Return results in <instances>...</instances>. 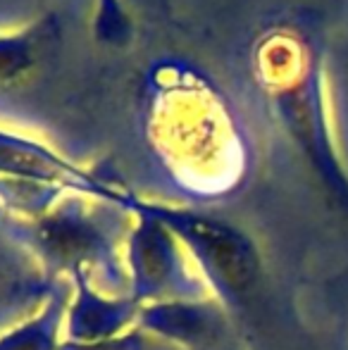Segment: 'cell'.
Wrapping results in <instances>:
<instances>
[{
  "label": "cell",
  "mask_w": 348,
  "mask_h": 350,
  "mask_svg": "<svg viewBox=\"0 0 348 350\" xmlns=\"http://www.w3.org/2000/svg\"><path fill=\"white\" fill-rule=\"evenodd\" d=\"M67 308H70V291L57 288L38 310V314L0 336V350H60Z\"/></svg>",
  "instance_id": "cell-5"
},
{
  "label": "cell",
  "mask_w": 348,
  "mask_h": 350,
  "mask_svg": "<svg viewBox=\"0 0 348 350\" xmlns=\"http://www.w3.org/2000/svg\"><path fill=\"white\" fill-rule=\"evenodd\" d=\"M124 210L136 212L139 224L126 241V274L131 281V298L146 305L200 300L208 288L191 255L172 231L153 215L126 198Z\"/></svg>",
  "instance_id": "cell-2"
},
{
  "label": "cell",
  "mask_w": 348,
  "mask_h": 350,
  "mask_svg": "<svg viewBox=\"0 0 348 350\" xmlns=\"http://www.w3.org/2000/svg\"><path fill=\"white\" fill-rule=\"evenodd\" d=\"M38 36L34 31L0 36V86H8L31 72L36 62Z\"/></svg>",
  "instance_id": "cell-6"
},
{
  "label": "cell",
  "mask_w": 348,
  "mask_h": 350,
  "mask_svg": "<svg viewBox=\"0 0 348 350\" xmlns=\"http://www.w3.org/2000/svg\"><path fill=\"white\" fill-rule=\"evenodd\" d=\"M139 203V200H136ZM181 241L205 286L224 308H241L258 281V255L237 229L191 212L139 203Z\"/></svg>",
  "instance_id": "cell-1"
},
{
  "label": "cell",
  "mask_w": 348,
  "mask_h": 350,
  "mask_svg": "<svg viewBox=\"0 0 348 350\" xmlns=\"http://www.w3.org/2000/svg\"><path fill=\"white\" fill-rule=\"evenodd\" d=\"M146 343L139 336V332H126L122 336L107 338V341H98V343H72L65 341L60 346V350H144Z\"/></svg>",
  "instance_id": "cell-7"
},
{
  "label": "cell",
  "mask_w": 348,
  "mask_h": 350,
  "mask_svg": "<svg viewBox=\"0 0 348 350\" xmlns=\"http://www.w3.org/2000/svg\"><path fill=\"white\" fill-rule=\"evenodd\" d=\"M31 245L53 272H67L72 277L91 269H117V243L112 229L96 215H88L79 203H62L34 217Z\"/></svg>",
  "instance_id": "cell-3"
},
{
  "label": "cell",
  "mask_w": 348,
  "mask_h": 350,
  "mask_svg": "<svg viewBox=\"0 0 348 350\" xmlns=\"http://www.w3.org/2000/svg\"><path fill=\"white\" fill-rule=\"evenodd\" d=\"M75 300L67 308V341L98 343L122 336L126 327L139 319L141 305L131 295H105L88 284V277L77 274Z\"/></svg>",
  "instance_id": "cell-4"
},
{
  "label": "cell",
  "mask_w": 348,
  "mask_h": 350,
  "mask_svg": "<svg viewBox=\"0 0 348 350\" xmlns=\"http://www.w3.org/2000/svg\"><path fill=\"white\" fill-rule=\"evenodd\" d=\"M112 0H101V14H98V17H101V24H107V27H110V19H112Z\"/></svg>",
  "instance_id": "cell-8"
}]
</instances>
